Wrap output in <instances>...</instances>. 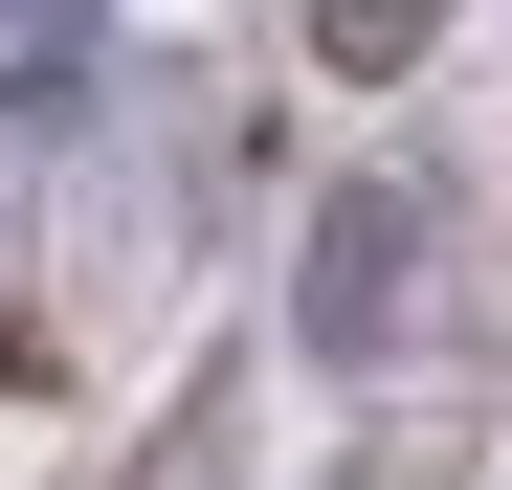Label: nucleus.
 Here are the masks:
<instances>
[{
  "mask_svg": "<svg viewBox=\"0 0 512 490\" xmlns=\"http://www.w3.org/2000/svg\"><path fill=\"white\" fill-rule=\"evenodd\" d=\"M0 23H23V45H67V23H90V0H0Z\"/></svg>",
  "mask_w": 512,
  "mask_h": 490,
  "instance_id": "obj_2",
  "label": "nucleus"
},
{
  "mask_svg": "<svg viewBox=\"0 0 512 490\" xmlns=\"http://www.w3.org/2000/svg\"><path fill=\"white\" fill-rule=\"evenodd\" d=\"M401 312H423V201H401V179H357V201L312 223V335H334V357H379Z\"/></svg>",
  "mask_w": 512,
  "mask_h": 490,
  "instance_id": "obj_1",
  "label": "nucleus"
}]
</instances>
